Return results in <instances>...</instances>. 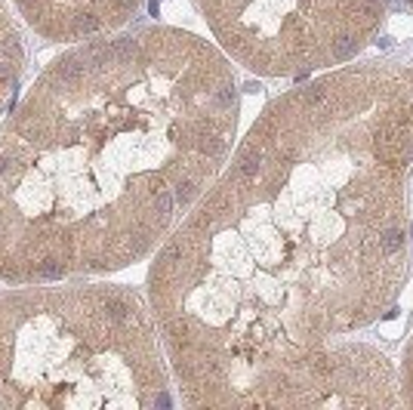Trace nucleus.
<instances>
[{
  "instance_id": "7ed1b4c3",
  "label": "nucleus",
  "mask_w": 413,
  "mask_h": 410,
  "mask_svg": "<svg viewBox=\"0 0 413 410\" xmlns=\"http://www.w3.org/2000/svg\"><path fill=\"white\" fill-rule=\"evenodd\" d=\"M37 275L46 278V281H56V278L65 275V265H62V259H43V262L37 265Z\"/></svg>"
},
{
  "instance_id": "39448f33",
  "label": "nucleus",
  "mask_w": 413,
  "mask_h": 410,
  "mask_svg": "<svg viewBox=\"0 0 413 410\" xmlns=\"http://www.w3.org/2000/svg\"><path fill=\"white\" fill-rule=\"evenodd\" d=\"M12 71H15V62L0 59V77H12Z\"/></svg>"
},
{
  "instance_id": "20e7f679",
  "label": "nucleus",
  "mask_w": 413,
  "mask_h": 410,
  "mask_svg": "<svg viewBox=\"0 0 413 410\" xmlns=\"http://www.w3.org/2000/svg\"><path fill=\"white\" fill-rule=\"evenodd\" d=\"M407 404H413V343L407 349V358H404V395H401Z\"/></svg>"
},
{
  "instance_id": "f03ea898",
  "label": "nucleus",
  "mask_w": 413,
  "mask_h": 410,
  "mask_svg": "<svg viewBox=\"0 0 413 410\" xmlns=\"http://www.w3.org/2000/svg\"><path fill=\"white\" fill-rule=\"evenodd\" d=\"M105 25V19L99 15V12H77L74 19H71V34H93V31H99Z\"/></svg>"
},
{
  "instance_id": "423d86ee",
  "label": "nucleus",
  "mask_w": 413,
  "mask_h": 410,
  "mask_svg": "<svg viewBox=\"0 0 413 410\" xmlns=\"http://www.w3.org/2000/svg\"><path fill=\"white\" fill-rule=\"evenodd\" d=\"M6 167H9V157H6V154H0V173H6Z\"/></svg>"
},
{
  "instance_id": "0eeeda50",
  "label": "nucleus",
  "mask_w": 413,
  "mask_h": 410,
  "mask_svg": "<svg viewBox=\"0 0 413 410\" xmlns=\"http://www.w3.org/2000/svg\"><path fill=\"white\" fill-rule=\"evenodd\" d=\"M401 6H407V9L413 12V0H401Z\"/></svg>"
},
{
  "instance_id": "f257e3e1",
  "label": "nucleus",
  "mask_w": 413,
  "mask_h": 410,
  "mask_svg": "<svg viewBox=\"0 0 413 410\" xmlns=\"http://www.w3.org/2000/svg\"><path fill=\"white\" fill-rule=\"evenodd\" d=\"M231 170L151 278L191 401L398 407L389 358L343 336L392 312L413 259V68L318 77L253 127Z\"/></svg>"
}]
</instances>
